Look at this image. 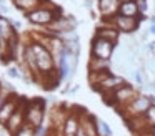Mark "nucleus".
I'll return each instance as SVG.
<instances>
[{
	"label": "nucleus",
	"mask_w": 155,
	"mask_h": 136,
	"mask_svg": "<svg viewBox=\"0 0 155 136\" xmlns=\"http://www.w3.org/2000/svg\"><path fill=\"white\" fill-rule=\"evenodd\" d=\"M97 126H98V133H100V136H112V129H110V126L107 125V121H104V119H97Z\"/></svg>",
	"instance_id": "obj_20"
},
{
	"label": "nucleus",
	"mask_w": 155,
	"mask_h": 136,
	"mask_svg": "<svg viewBox=\"0 0 155 136\" xmlns=\"http://www.w3.org/2000/svg\"><path fill=\"white\" fill-rule=\"evenodd\" d=\"M80 115L82 111L68 113L64 121V126H62V136H77L78 129H80Z\"/></svg>",
	"instance_id": "obj_11"
},
{
	"label": "nucleus",
	"mask_w": 155,
	"mask_h": 136,
	"mask_svg": "<svg viewBox=\"0 0 155 136\" xmlns=\"http://www.w3.org/2000/svg\"><path fill=\"white\" fill-rule=\"evenodd\" d=\"M97 36L104 40H108L112 43H117L118 42V36H120V32H118L115 27H100L97 30Z\"/></svg>",
	"instance_id": "obj_17"
},
{
	"label": "nucleus",
	"mask_w": 155,
	"mask_h": 136,
	"mask_svg": "<svg viewBox=\"0 0 155 136\" xmlns=\"http://www.w3.org/2000/svg\"><path fill=\"white\" fill-rule=\"evenodd\" d=\"M5 100H7V95H4V93H2V90H0V108H2V105L5 103Z\"/></svg>",
	"instance_id": "obj_25"
},
{
	"label": "nucleus",
	"mask_w": 155,
	"mask_h": 136,
	"mask_svg": "<svg viewBox=\"0 0 155 136\" xmlns=\"http://www.w3.org/2000/svg\"><path fill=\"white\" fill-rule=\"evenodd\" d=\"M150 33H153V35H155V23H152V27H150Z\"/></svg>",
	"instance_id": "obj_28"
},
{
	"label": "nucleus",
	"mask_w": 155,
	"mask_h": 136,
	"mask_svg": "<svg viewBox=\"0 0 155 136\" xmlns=\"http://www.w3.org/2000/svg\"><path fill=\"white\" fill-rule=\"evenodd\" d=\"M148 48H150L152 55H153V58H155V42H152V43H150V46H148Z\"/></svg>",
	"instance_id": "obj_26"
},
{
	"label": "nucleus",
	"mask_w": 155,
	"mask_h": 136,
	"mask_svg": "<svg viewBox=\"0 0 155 136\" xmlns=\"http://www.w3.org/2000/svg\"><path fill=\"white\" fill-rule=\"evenodd\" d=\"M25 103H27V100H20V105H18L17 111L12 115V118L8 119V121L5 123V126H4L10 136H14L15 133L25 125Z\"/></svg>",
	"instance_id": "obj_8"
},
{
	"label": "nucleus",
	"mask_w": 155,
	"mask_h": 136,
	"mask_svg": "<svg viewBox=\"0 0 155 136\" xmlns=\"http://www.w3.org/2000/svg\"><path fill=\"white\" fill-rule=\"evenodd\" d=\"M112 23H114V27L122 33H132L138 28V18L125 17V15H120V13L112 17Z\"/></svg>",
	"instance_id": "obj_9"
},
{
	"label": "nucleus",
	"mask_w": 155,
	"mask_h": 136,
	"mask_svg": "<svg viewBox=\"0 0 155 136\" xmlns=\"http://www.w3.org/2000/svg\"><path fill=\"white\" fill-rule=\"evenodd\" d=\"M147 136H155V128H150L148 129V134Z\"/></svg>",
	"instance_id": "obj_27"
},
{
	"label": "nucleus",
	"mask_w": 155,
	"mask_h": 136,
	"mask_svg": "<svg viewBox=\"0 0 155 136\" xmlns=\"http://www.w3.org/2000/svg\"><path fill=\"white\" fill-rule=\"evenodd\" d=\"M153 105L150 100V96H145V95H138L137 98L134 100V101L130 103V105L127 106L125 109H122L120 113L127 111L128 118H138V116H143L145 113H147V109L150 108V106ZM127 118V119H128Z\"/></svg>",
	"instance_id": "obj_7"
},
{
	"label": "nucleus",
	"mask_w": 155,
	"mask_h": 136,
	"mask_svg": "<svg viewBox=\"0 0 155 136\" xmlns=\"http://www.w3.org/2000/svg\"><path fill=\"white\" fill-rule=\"evenodd\" d=\"M118 7H120V0H98V10L102 15L108 17V18L117 15Z\"/></svg>",
	"instance_id": "obj_14"
},
{
	"label": "nucleus",
	"mask_w": 155,
	"mask_h": 136,
	"mask_svg": "<svg viewBox=\"0 0 155 136\" xmlns=\"http://www.w3.org/2000/svg\"><path fill=\"white\" fill-rule=\"evenodd\" d=\"M7 73H8V76H12V78H20V73H18V70L14 68V66H10Z\"/></svg>",
	"instance_id": "obj_24"
},
{
	"label": "nucleus",
	"mask_w": 155,
	"mask_h": 136,
	"mask_svg": "<svg viewBox=\"0 0 155 136\" xmlns=\"http://www.w3.org/2000/svg\"><path fill=\"white\" fill-rule=\"evenodd\" d=\"M12 2H14V5L17 7L18 10H22V12L27 15V13L40 8V5H42L44 0H12Z\"/></svg>",
	"instance_id": "obj_16"
},
{
	"label": "nucleus",
	"mask_w": 155,
	"mask_h": 136,
	"mask_svg": "<svg viewBox=\"0 0 155 136\" xmlns=\"http://www.w3.org/2000/svg\"><path fill=\"white\" fill-rule=\"evenodd\" d=\"M134 2H137V0H134Z\"/></svg>",
	"instance_id": "obj_30"
},
{
	"label": "nucleus",
	"mask_w": 155,
	"mask_h": 136,
	"mask_svg": "<svg viewBox=\"0 0 155 136\" xmlns=\"http://www.w3.org/2000/svg\"><path fill=\"white\" fill-rule=\"evenodd\" d=\"M30 48L34 52L35 56V63H37V70H38V76H42V80L47 78V76L57 73L55 70V60L52 52L40 42H32Z\"/></svg>",
	"instance_id": "obj_1"
},
{
	"label": "nucleus",
	"mask_w": 155,
	"mask_h": 136,
	"mask_svg": "<svg viewBox=\"0 0 155 136\" xmlns=\"http://www.w3.org/2000/svg\"><path fill=\"white\" fill-rule=\"evenodd\" d=\"M115 52V43L104 40L100 36H95L92 40V58H98V60H110L112 55Z\"/></svg>",
	"instance_id": "obj_6"
},
{
	"label": "nucleus",
	"mask_w": 155,
	"mask_h": 136,
	"mask_svg": "<svg viewBox=\"0 0 155 136\" xmlns=\"http://www.w3.org/2000/svg\"><path fill=\"white\" fill-rule=\"evenodd\" d=\"M15 36H17V32H15L14 23L8 18H5L4 15H0V40L7 43L12 38H15Z\"/></svg>",
	"instance_id": "obj_13"
},
{
	"label": "nucleus",
	"mask_w": 155,
	"mask_h": 136,
	"mask_svg": "<svg viewBox=\"0 0 155 136\" xmlns=\"http://www.w3.org/2000/svg\"><path fill=\"white\" fill-rule=\"evenodd\" d=\"M58 12H60L58 8H44V7H40V8L27 13V18L32 23H35V25H48L50 27L58 18V15H57Z\"/></svg>",
	"instance_id": "obj_5"
},
{
	"label": "nucleus",
	"mask_w": 155,
	"mask_h": 136,
	"mask_svg": "<svg viewBox=\"0 0 155 136\" xmlns=\"http://www.w3.org/2000/svg\"><path fill=\"white\" fill-rule=\"evenodd\" d=\"M152 86H153V90H155V80H153V83H152Z\"/></svg>",
	"instance_id": "obj_29"
},
{
	"label": "nucleus",
	"mask_w": 155,
	"mask_h": 136,
	"mask_svg": "<svg viewBox=\"0 0 155 136\" xmlns=\"http://www.w3.org/2000/svg\"><path fill=\"white\" fill-rule=\"evenodd\" d=\"M45 119V101L42 98L27 100L25 103V123L34 128L44 125Z\"/></svg>",
	"instance_id": "obj_2"
},
{
	"label": "nucleus",
	"mask_w": 155,
	"mask_h": 136,
	"mask_svg": "<svg viewBox=\"0 0 155 136\" xmlns=\"http://www.w3.org/2000/svg\"><path fill=\"white\" fill-rule=\"evenodd\" d=\"M122 85H125V80L122 78V76L118 75H112L110 71H107L104 76L100 78V81L97 83V85H94V88L97 90V91H100L102 95L105 96V98H108V96L112 95V93L115 91V90H118Z\"/></svg>",
	"instance_id": "obj_4"
},
{
	"label": "nucleus",
	"mask_w": 155,
	"mask_h": 136,
	"mask_svg": "<svg viewBox=\"0 0 155 136\" xmlns=\"http://www.w3.org/2000/svg\"><path fill=\"white\" fill-rule=\"evenodd\" d=\"M80 126H82V129H84L85 136H100L98 126H97V119H95L94 116L84 113V111H82V115H80Z\"/></svg>",
	"instance_id": "obj_12"
},
{
	"label": "nucleus",
	"mask_w": 155,
	"mask_h": 136,
	"mask_svg": "<svg viewBox=\"0 0 155 136\" xmlns=\"http://www.w3.org/2000/svg\"><path fill=\"white\" fill-rule=\"evenodd\" d=\"M134 78H135V81H137V85H140V86L145 83V78H143V75H142V70H135Z\"/></svg>",
	"instance_id": "obj_22"
},
{
	"label": "nucleus",
	"mask_w": 155,
	"mask_h": 136,
	"mask_svg": "<svg viewBox=\"0 0 155 136\" xmlns=\"http://www.w3.org/2000/svg\"><path fill=\"white\" fill-rule=\"evenodd\" d=\"M137 5H138V10H140V13L147 12V0H137Z\"/></svg>",
	"instance_id": "obj_23"
},
{
	"label": "nucleus",
	"mask_w": 155,
	"mask_h": 136,
	"mask_svg": "<svg viewBox=\"0 0 155 136\" xmlns=\"http://www.w3.org/2000/svg\"><path fill=\"white\" fill-rule=\"evenodd\" d=\"M118 13H120V15H125V17L137 18V17L140 15V10H138L137 2H134V0H124V2H120Z\"/></svg>",
	"instance_id": "obj_15"
},
{
	"label": "nucleus",
	"mask_w": 155,
	"mask_h": 136,
	"mask_svg": "<svg viewBox=\"0 0 155 136\" xmlns=\"http://www.w3.org/2000/svg\"><path fill=\"white\" fill-rule=\"evenodd\" d=\"M14 136H35V128H34V126H30V125H27V123H25V125L22 126V128L18 129V131L15 133Z\"/></svg>",
	"instance_id": "obj_21"
},
{
	"label": "nucleus",
	"mask_w": 155,
	"mask_h": 136,
	"mask_svg": "<svg viewBox=\"0 0 155 136\" xmlns=\"http://www.w3.org/2000/svg\"><path fill=\"white\" fill-rule=\"evenodd\" d=\"M137 96L138 95H137V91H135L134 86L125 83V85H122L118 90H115L108 98H105V101H107L108 105H112V106H117V108L122 111V109L127 108Z\"/></svg>",
	"instance_id": "obj_3"
},
{
	"label": "nucleus",
	"mask_w": 155,
	"mask_h": 136,
	"mask_svg": "<svg viewBox=\"0 0 155 136\" xmlns=\"http://www.w3.org/2000/svg\"><path fill=\"white\" fill-rule=\"evenodd\" d=\"M143 123H145V128H155V105H152L150 108L147 109V113H145L143 116Z\"/></svg>",
	"instance_id": "obj_19"
},
{
	"label": "nucleus",
	"mask_w": 155,
	"mask_h": 136,
	"mask_svg": "<svg viewBox=\"0 0 155 136\" xmlns=\"http://www.w3.org/2000/svg\"><path fill=\"white\" fill-rule=\"evenodd\" d=\"M90 73H100V71H107L108 70V62L107 60H98V58H92L90 65H88Z\"/></svg>",
	"instance_id": "obj_18"
},
{
	"label": "nucleus",
	"mask_w": 155,
	"mask_h": 136,
	"mask_svg": "<svg viewBox=\"0 0 155 136\" xmlns=\"http://www.w3.org/2000/svg\"><path fill=\"white\" fill-rule=\"evenodd\" d=\"M20 100L22 98H18L17 95L7 96L5 103L2 105V108H0V125H2V126H5V123H7L8 119L12 118V115L17 111L18 105H20Z\"/></svg>",
	"instance_id": "obj_10"
}]
</instances>
